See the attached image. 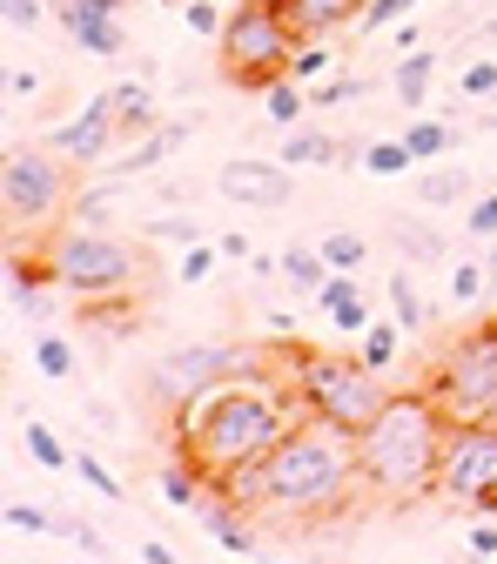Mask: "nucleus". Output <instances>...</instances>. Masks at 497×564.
I'll list each match as a JSON object with an SVG mask.
<instances>
[{
  "mask_svg": "<svg viewBox=\"0 0 497 564\" xmlns=\"http://www.w3.org/2000/svg\"><path fill=\"white\" fill-rule=\"evenodd\" d=\"M437 490H444L451 505L497 511V423H490V416H451Z\"/></svg>",
  "mask_w": 497,
  "mask_h": 564,
  "instance_id": "nucleus-8",
  "label": "nucleus"
},
{
  "mask_svg": "<svg viewBox=\"0 0 497 564\" xmlns=\"http://www.w3.org/2000/svg\"><path fill=\"white\" fill-rule=\"evenodd\" d=\"M403 141H410L417 162H444L451 141H457V121H444V115H417V121L403 128Z\"/></svg>",
  "mask_w": 497,
  "mask_h": 564,
  "instance_id": "nucleus-21",
  "label": "nucleus"
},
{
  "mask_svg": "<svg viewBox=\"0 0 497 564\" xmlns=\"http://www.w3.org/2000/svg\"><path fill=\"white\" fill-rule=\"evenodd\" d=\"M316 310L343 329V336H364L377 316H370V303H364V290H357V275H329L323 290H316Z\"/></svg>",
  "mask_w": 497,
  "mask_h": 564,
  "instance_id": "nucleus-14",
  "label": "nucleus"
},
{
  "mask_svg": "<svg viewBox=\"0 0 497 564\" xmlns=\"http://www.w3.org/2000/svg\"><path fill=\"white\" fill-rule=\"evenodd\" d=\"M364 484L357 431L303 410L269 457H262V511L275 518H343L349 490Z\"/></svg>",
  "mask_w": 497,
  "mask_h": 564,
  "instance_id": "nucleus-2",
  "label": "nucleus"
},
{
  "mask_svg": "<svg viewBox=\"0 0 497 564\" xmlns=\"http://www.w3.org/2000/svg\"><path fill=\"white\" fill-rule=\"evenodd\" d=\"M47 282L54 290H67V296H121L128 282H134V269H141V249H128L121 236H108V229H67L54 249H47Z\"/></svg>",
  "mask_w": 497,
  "mask_h": 564,
  "instance_id": "nucleus-7",
  "label": "nucleus"
},
{
  "mask_svg": "<svg viewBox=\"0 0 497 564\" xmlns=\"http://www.w3.org/2000/svg\"><path fill=\"white\" fill-rule=\"evenodd\" d=\"M364 88H370L364 75H329V82H316V88H310V108H343V101H357Z\"/></svg>",
  "mask_w": 497,
  "mask_h": 564,
  "instance_id": "nucleus-36",
  "label": "nucleus"
},
{
  "mask_svg": "<svg viewBox=\"0 0 497 564\" xmlns=\"http://www.w3.org/2000/svg\"><path fill=\"white\" fill-rule=\"evenodd\" d=\"M410 14H417V0H364L357 28H364V34H383V28H397V21H410Z\"/></svg>",
  "mask_w": 497,
  "mask_h": 564,
  "instance_id": "nucleus-35",
  "label": "nucleus"
},
{
  "mask_svg": "<svg viewBox=\"0 0 497 564\" xmlns=\"http://www.w3.org/2000/svg\"><path fill=\"white\" fill-rule=\"evenodd\" d=\"M390 229H397V242H403L417 262H437V256H444V236H437L431 223H423V216H397Z\"/></svg>",
  "mask_w": 497,
  "mask_h": 564,
  "instance_id": "nucleus-30",
  "label": "nucleus"
},
{
  "mask_svg": "<svg viewBox=\"0 0 497 564\" xmlns=\"http://www.w3.org/2000/svg\"><path fill=\"white\" fill-rule=\"evenodd\" d=\"M54 14H61L67 41H75L82 54H95V61H115V54H128L121 0H54Z\"/></svg>",
  "mask_w": 497,
  "mask_h": 564,
  "instance_id": "nucleus-13",
  "label": "nucleus"
},
{
  "mask_svg": "<svg viewBox=\"0 0 497 564\" xmlns=\"http://www.w3.org/2000/svg\"><path fill=\"white\" fill-rule=\"evenodd\" d=\"M182 14H188V34H208V41H216L223 34V8H216V0H182Z\"/></svg>",
  "mask_w": 497,
  "mask_h": 564,
  "instance_id": "nucleus-41",
  "label": "nucleus"
},
{
  "mask_svg": "<svg viewBox=\"0 0 497 564\" xmlns=\"http://www.w3.org/2000/svg\"><path fill=\"white\" fill-rule=\"evenodd\" d=\"M423 390L444 403V416H490L497 423V316L471 323L431 364V383Z\"/></svg>",
  "mask_w": 497,
  "mask_h": 564,
  "instance_id": "nucleus-6",
  "label": "nucleus"
},
{
  "mask_svg": "<svg viewBox=\"0 0 497 564\" xmlns=\"http://www.w3.org/2000/svg\"><path fill=\"white\" fill-rule=\"evenodd\" d=\"M444 437H451L444 403L431 390H397L357 431L364 490H377V498H423V490H437Z\"/></svg>",
  "mask_w": 497,
  "mask_h": 564,
  "instance_id": "nucleus-3",
  "label": "nucleus"
},
{
  "mask_svg": "<svg viewBox=\"0 0 497 564\" xmlns=\"http://www.w3.org/2000/svg\"><path fill=\"white\" fill-rule=\"evenodd\" d=\"M417 195H423V208H457L464 195H471V169L457 162V169H431L417 182Z\"/></svg>",
  "mask_w": 497,
  "mask_h": 564,
  "instance_id": "nucleus-27",
  "label": "nucleus"
},
{
  "mask_svg": "<svg viewBox=\"0 0 497 564\" xmlns=\"http://www.w3.org/2000/svg\"><path fill=\"white\" fill-rule=\"evenodd\" d=\"M383 296H390V316L403 323V336H417L423 323H431V303L417 296V275H410V269H397V275H390V290H383Z\"/></svg>",
  "mask_w": 497,
  "mask_h": 564,
  "instance_id": "nucleus-26",
  "label": "nucleus"
},
{
  "mask_svg": "<svg viewBox=\"0 0 497 564\" xmlns=\"http://www.w3.org/2000/svg\"><path fill=\"white\" fill-rule=\"evenodd\" d=\"M477 557H497V524H471V538H464Z\"/></svg>",
  "mask_w": 497,
  "mask_h": 564,
  "instance_id": "nucleus-48",
  "label": "nucleus"
},
{
  "mask_svg": "<svg viewBox=\"0 0 497 564\" xmlns=\"http://www.w3.org/2000/svg\"><path fill=\"white\" fill-rule=\"evenodd\" d=\"M216 249H223V262H256V242H249L242 229H236V236H223Z\"/></svg>",
  "mask_w": 497,
  "mask_h": 564,
  "instance_id": "nucleus-47",
  "label": "nucleus"
},
{
  "mask_svg": "<svg viewBox=\"0 0 497 564\" xmlns=\"http://www.w3.org/2000/svg\"><path fill=\"white\" fill-rule=\"evenodd\" d=\"M484 262H490V296H497V236H490V249H484Z\"/></svg>",
  "mask_w": 497,
  "mask_h": 564,
  "instance_id": "nucleus-51",
  "label": "nucleus"
},
{
  "mask_svg": "<svg viewBox=\"0 0 497 564\" xmlns=\"http://www.w3.org/2000/svg\"><path fill=\"white\" fill-rule=\"evenodd\" d=\"M397 349H403V323H397V316H390V323H370V329L357 336V357H364L377 377L397 370Z\"/></svg>",
  "mask_w": 497,
  "mask_h": 564,
  "instance_id": "nucleus-25",
  "label": "nucleus"
},
{
  "mask_svg": "<svg viewBox=\"0 0 497 564\" xmlns=\"http://www.w3.org/2000/svg\"><path fill=\"white\" fill-rule=\"evenodd\" d=\"M28 457H34L41 470H67V464H75V451H67L47 423H28Z\"/></svg>",
  "mask_w": 497,
  "mask_h": 564,
  "instance_id": "nucleus-32",
  "label": "nucleus"
},
{
  "mask_svg": "<svg viewBox=\"0 0 497 564\" xmlns=\"http://www.w3.org/2000/svg\"><path fill=\"white\" fill-rule=\"evenodd\" d=\"M282 14L296 21L303 41H323V34H336V28L357 21V14H364V0H282Z\"/></svg>",
  "mask_w": 497,
  "mask_h": 564,
  "instance_id": "nucleus-15",
  "label": "nucleus"
},
{
  "mask_svg": "<svg viewBox=\"0 0 497 564\" xmlns=\"http://www.w3.org/2000/svg\"><path fill=\"white\" fill-rule=\"evenodd\" d=\"M316 249H323V262H329L336 275H357V269H364V256H370V242H364L357 229H329Z\"/></svg>",
  "mask_w": 497,
  "mask_h": 564,
  "instance_id": "nucleus-29",
  "label": "nucleus"
},
{
  "mask_svg": "<svg viewBox=\"0 0 497 564\" xmlns=\"http://www.w3.org/2000/svg\"><path fill=\"white\" fill-rule=\"evenodd\" d=\"M75 470H82V484L95 490V498H108V505H121V477L95 457V451H75Z\"/></svg>",
  "mask_w": 497,
  "mask_h": 564,
  "instance_id": "nucleus-34",
  "label": "nucleus"
},
{
  "mask_svg": "<svg viewBox=\"0 0 497 564\" xmlns=\"http://www.w3.org/2000/svg\"><path fill=\"white\" fill-rule=\"evenodd\" d=\"M216 47H223V75L236 88H269V82L290 75L303 34H296L290 14H282V0H236Z\"/></svg>",
  "mask_w": 497,
  "mask_h": 564,
  "instance_id": "nucleus-4",
  "label": "nucleus"
},
{
  "mask_svg": "<svg viewBox=\"0 0 497 564\" xmlns=\"http://www.w3.org/2000/svg\"><path fill=\"white\" fill-rule=\"evenodd\" d=\"M202 524H208V538H216L223 551H256V524H249V505H236V498H216V505H202Z\"/></svg>",
  "mask_w": 497,
  "mask_h": 564,
  "instance_id": "nucleus-17",
  "label": "nucleus"
},
{
  "mask_svg": "<svg viewBox=\"0 0 497 564\" xmlns=\"http://www.w3.org/2000/svg\"><path fill=\"white\" fill-rule=\"evenodd\" d=\"M34 370H41L47 383H67V377H75V343L54 336V329H41V336H34Z\"/></svg>",
  "mask_w": 497,
  "mask_h": 564,
  "instance_id": "nucleus-28",
  "label": "nucleus"
},
{
  "mask_svg": "<svg viewBox=\"0 0 497 564\" xmlns=\"http://www.w3.org/2000/svg\"><path fill=\"white\" fill-rule=\"evenodd\" d=\"M242 370H256V364L242 357V349H229V343H182V349H162V357L149 364V397L175 416L202 390H216V383H229Z\"/></svg>",
  "mask_w": 497,
  "mask_h": 564,
  "instance_id": "nucleus-9",
  "label": "nucleus"
},
{
  "mask_svg": "<svg viewBox=\"0 0 497 564\" xmlns=\"http://www.w3.org/2000/svg\"><path fill=\"white\" fill-rule=\"evenodd\" d=\"M141 236H169V242H202V223H195V216H155V223H141Z\"/></svg>",
  "mask_w": 497,
  "mask_h": 564,
  "instance_id": "nucleus-43",
  "label": "nucleus"
},
{
  "mask_svg": "<svg viewBox=\"0 0 497 564\" xmlns=\"http://www.w3.org/2000/svg\"><path fill=\"white\" fill-rule=\"evenodd\" d=\"M457 88H464L471 101H490V95H497V54H477L464 75H457Z\"/></svg>",
  "mask_w": 497,
  "mask_h": 564,
  "instance_id": "nucleus-37",
  "label": "nucleus"
},
{
  "mask_svg": "<svg viewBox=\"0 0 497 564\" xmlns=\"http://www.w3.org/2000/svg\"><path fill=\"white\" fill-rule=\"evenodd\" d=\"M484 290H490V262H484V256L451 269V303H457V310H464V303H477Z\"/></svg>",
  "mask_w": 497,
  "mask_h": 564,
  "instance_id": "nucleus-33",
  "label": "nucleus"
},
{
  "mask_svg": "<svg viewBox=\"0 0 497 564\" xmlns=\"http://www.w3.org/2000/svg\"><path fill=\"white\" fill-rule=\"evenodd\" d=\"M88 416H95V423H101V431H121V416H115V410H108V403H101V397H95V403H88Z\"/></svg>",
  "mask_w": 497,
  "mask_h": 564,
  "instance_id": "nucleus-50",
  "label": "nucleus"
},
{
  "mask_svg": "<svg viewBox=\"0 0 497 564\" xmlns=\"http://www.w3.org/2000/svg\"><path fill=\"white\" fill-rule=\"evenodd\" d=\"M275 262H282V282H290V290H296V296H316V290H323V282L336 275V269L323 262V249H282Z\"/></svg>",
  "mask_w": 497,
  "mask_h": 564,
  "instance_id": "nucleus-22",
  "label": "nucleus"
},
{
  "mask_svg": "<svg viewBox=\"0 0 497 564\" xmlns=\"http://www.w3.org/2000/svg\"><path fill=\"white\" fill-rule=\"evenodd\" d=\"M216 262H223V249L188 242V249H182V262H175V275H182V282H208V275H216Z\"/></svg>",
  "mask_w": 497,
  "mask_h": 564,
  "instance_id": "nucleus-39",
  "label": "nucleus"
},
{
  "mask_svg": "<svg viewBox=\"0 0 497 564\" xmlns=\"http://www.w3.org/2000/svg\"><path fill=\"white\" fill-rule=\"evenodd\" d=\"M155 484H162V498H169L175 511H202V505H208V477H202L188 457H169V464L155 470Z\"/></svg>",
  "mask_w": 497,
  "mask_h": 564,
  "instance_id": "nucleus-20",
  "label": "nucleus"
},
{
  "mask_svg": "<svg viewBox=\"0 0 497 564\" xmlns=\"http://www.w3.org/2000/svg\"><path fill=\"white\" fill-rule=\"evenodd\" d=\"M182 141H188V121H162V128H149V134H141V149L115 162V175H149L155 162H169V155L182 149Z\"/></svg>",
  "mask_w": 497,
  "mask_h": 564,
  "instance_id": "nucleus-18",
  "label": "nucleus"
},
{
  "mask_svg": "<svg viewBox=\"0 0 497 564\" xmlns=\"http://www.w3.org/2000/svg\"><path fill=\"white\" fill-rule=\"evenodd\" d=\"M290 75H296V82H323V75H329V47H323V41H303L296 61H290Z\"/></svg>",
  "mask_w": 497,
  "mask_h": 564,
  "instance_id": "nucleus-40",
  "label": "nucleus"
},
{
  "mask_svg": "<svg viewBox=\"0 0 497 564\" xmlns=\"http://www.w3.org/2000/svg\"><path fill=\"white\" fill-rule=\"evenodd\" d=\"M47 149L61 155V162H75V169H101L108 162V141H121V121H115V95L101 88L82 115H67V121H54L47 134Z\"/></svg>",
  "mask_w": 497,
  "mask_h": 564,
  "instance_id": "nucleus-11",
  "label": "nucleus"
},
{
  "mask_svg": "<svg viewBox=\"0 0 497 564\" xmlns=\"http://www.w3.org/2000/svg\"><path fill=\"white\" fill-rule=\"evenodd\" d=\"M8 531H54V518H47V505L14 498V505H8Z\"/></svg>",
  "mask_w": 497,
  "mask_h": 564,
  "instance_id": "nucleus-44",
  "label": "nucleus"
},
{
  "mask_svg": "<svg viewBox=\"0 0 497 564\" xmlns=\"http://www.w3.org/2000/svg\"><path fill=\"white\" fill-rule=\"evenodd\" d=\"M108 95H115V121H121V134H149V128H155V95L141 88V82H115Z\"/></svg>",
  "mask_w": 497,
  "mask_h": 564,
  "instance_id": "nucleus-24",
  "label": "nucleus"
},
{
  "mask_svg": "<svg viewBox=\"0 0 497 564\" xmlns=\"http://www.w3.org/2000/svg\"><path fill=\"white\" fill-rule=\"evenodd\" d=\"M303 108H310V82H296V75H282V82L262 88V115H269L275 128H296Z\"/></svg>",
  "mask_w": 497,
  "mask_h": 564,
  "instance_id": "nucleus-23",
  "label": "nucleus"
},
{
  "mask_svg": "<svg viewBox=\"0 0 497 564\" xmlns=\"http://www.w3.org/2000/svg\"><path fill=\"white\" fill-rule=\"evenodd\" d=\"M61 195H67V169H61V155L47 149V141L41 149H14L8 169H0V208H8L14 229L47 223L61 208Z\"/></svg>",
  "mask_w": 497,
  "mask_h": 564,
  "instance_id": "nucleus-10",
  "label": "nucleus"
},
{
  "mask_svg": "<svg viewBox=\"0 0 497 564\" xmlns=\"http://www.w3.org/2000/svg\"><path fill=\"white\" fill-rule=\"evenodd\" d=\"M423 47V28H417V14L410 21H397V54H417Z\"/></svg>",
  "mask_w": 497,
  "mask_h": 564,
  "instance_id": "nucleus-49",
  "label": "nucleus"
},
{
  "mask_svg": "<svg viewBox=\"0 0 497 564\" xmlns=\"http://www.w3.org/2000/svg\"><path fill=\"white\" fill-rule=\"evenodd\" d=\"M75 216H82V229H108V188H88L75 202Z\"/></svg>",
  "mask_w": 497,
  "mask_h": 564,
  "instance_id": "nucleus-45",
  "label": "nucleus"
},
{
  "mask_svg": "<svg viewBox=\"0 0 497 564\" xmlns=\"http://www.w3.org/2000/svg\"><path fill=\"white\" fill-rule=\"evenodd\" d=\"M216 195L223 202H242V208H282L296 195V182H290V162H269V155H236V162H223L216 169Z\"/></svg>",
  "mask_w": 497,
  "mask_h": 564,
  "instance_id": "nucleus-12",
  "label": "nucleus"
},
{
  "mask_svg": "<svg viewBox=\"0 0 497 564\" xmlns=\"http://www.w3.org/2000/svg\"><path fill=\"white\" fill-rule=\"evenodd\" d=\"M364 169L370 175H410L417 155H410V141H364Z\"/></svg>",
  "mask_w": 497,
  "mask_h": 564,
  "instance_id": "nucleus-31",
  "label": "nucleus"
},
{
  "mask_svg": "<svg viewBox=\"0 0 497 564\" xmlns=\"http://www.w3.org/2000/svg\"><path fill=\"white\" fill-rule=\"evenodd\" d=\"M290 169H336V162H349V149L329 134V128H290V141L275 149Z\"/></svg>",
  "mask_w": 497,
  "mask_h": 564,
  "instance_id": "nucleus-16",
  "label": "nucleus"
},
{
  "mask_svg": "<svg viewBox=\"0 0 497 564\" xmlns=\"http://www.w3.org/2000/svg\"><path fill=\"white\" fill-rule=\"evenodd\" d=\"M464 236H477V242H490V236H497V188H490V195H477V202H464Z\"/></svg>",
  "mask_w": 497,
  "mask_h": 564,
  "instance_id": "nucleus-38",
  "label": "nucleus"
},
{
  "mask_svg": "<svg viewBox=\"0 0 497 564\" xmlns=\"http://www.w3.org/2000/svg\"><path fill=\"white\" fill-rule=\"evenodd\" d=\"M296 383L290 370L269 377L262 364L216 383V390H202L188 410H175V457H188L208 484H223L236 477L242 464H262L282 437H290V423L303 416L296 410Z\"/></svg>",
  "mask_w": 497,
  "mask_h": 564,
  "instance_id": "nucleus-1",
  "label": "nucleus"
},
{
  "mask_svg": "<svg viewBox=\"0 0 497 564\" xmlns=\"http://www.w3.org/2000/svg\"><path fill=\"white\" fill-rule=\"evenodd\" d=\"M477 41H484V47H497V21H484V34H477Z\"/></svg>",
  "mask_w": 497,
  "mask_h": 564,
  "instance_id": "nucleus-52",
  "label": "nucleus"
},
{
  "mask_svg": "<svg viewBox=\"0 0 497 564\" xmlns=\"http://www.w3.org/2000/svg\"><path fill=\"white\" fill-rule=\"evenodd\" d=\"M0 28H8V34H34L41 28V0H0Z\"/></svg>",
  "mask_w": 497,
  "mask_h": 564,
  "instance_id": "nucleus-42",
  "label": "nucleus"
},
{
  "mask_svg": "<svg viewBox=\"0 0 497 564\" xmlns=\"http://www.w3.org/2000/svg\"><path fill=\"white\" fill-rule=\"evenodd\" d=\"M431 75H437V54L431 47H417V54H397V75H390V88H397V101L417 115L423 101H431Z\"/></svg>",
  "mask_w": 497,
  "mask_h": 564,
  "instance_id": "nucleus-19",
  "label": "nucleus"
},
{
  "mask_svg": "<svg viewBox=\"0 0 497 564\" xmlns=\"http://www.w3.org/2000/svg\"><path fill=\"white\" fill-rule=\"evenodd\" d=\"M290 383H296L303 410L343 423V431H364V423L390 403L383 377H377L364 357H323V349H310V343L290 349Z\"/></svg>",
  "mask_w": 497,
  "mask_h": 564,
  "instance_id": "nucleus-5",
  "label": "nucleus"
},
{
  "mask_svg": "<svg viewBox=\"0 0 497 564\" xmlns=\"http://www.w3.org/2000/svg\"><path fill=\"white\" fill-rule=\"evenodd\" d=\"M28 95H41V75L34 67H8V101H28Z\"/></svg>",
  "mask_w": 497,
  "mask_h": 564,
  "instance_id": "nucleus-46",
  "label": "nucleus"
}]
</instances>
